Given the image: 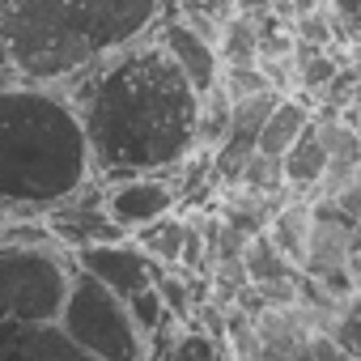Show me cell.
Segmentation results:
<instances>
[{"label":"cell","mask_w":361,"mask_h":361,"mask_svg":"<svg viewBox=\"0 0 361 361\" xmlns=\"http://www.w3.org/2000/svg\"><path fill=\"white\" fill-rule=\"evenodd\" d=\"M64 85L98 183L170 174L196 153L200 94L157 47L153 30Z\"/></svg>","instance_id":"cell-1"},{"label":"cell","mask_w":361,"mask_h":361,"mask_svg":"<svg viewBox=\"0 0 361 361\" xmlns=\"http://www.w3.org/2000/svg\"><path fill=\"white\" fill-rule=\"evenodd\" d=\"M161 5L166 0H0L9 73L30 85H64L145 39L161 22Z\"/></svg>","instance_id":"cell-2"},{"label":"cell","mask_w":361,"mask_h":361,"mask_svg":"<svg viewBox=\"0 0 361 361\" xmlns=\"http://www.w3.org/2000/svg\"><path fill=\"white\" fill-rule=\"evenodd\" d=\"M94 183L90 145L64 90L0 85V209L47 213Z\"/></svg>","instance_id":"cell-3"},{"label":"cell","mask_w":361,"mask_h":361,"mask_svg":"<svg viewBox=\"0 0 361 361\" xmlns=\"http://www.w3.org/2000/svg\"><path fill=\"white\" fill-rule=\"evenodd\" d=\"M73 281V255L51 238L13 243L0 238V323L47 327L60 319Z\"/></svg>","instance_id":"cell-4"},{"label":"cell","mask_w":361,"mask_h":361,"mask_svg":"<svg viewBox=\"0 0 361 361\" xmlns=\"http://www.w3.org/2000/svg\"><path fill=\"white\" fill-rule=\"evenodd\" d=\"M56 327L94 361H149V344L136 331L128 302L115 298L111 289H102L98 281H90L85 272L73 268L68 281V298L64 310L56 319Z\"/></svg>","instance_id":"cell-5"},{"label":"cell","mask_w":361,"mask_h":361,"mask_svg":"<svg viewBox=\"0 0 361 361\" xmlns=\"http://www.w3.org/2000/svg\"><path fill=\"white\" fill-rule=\"evenodd\" d=\"M178 209V188L174 170L170 174H136L119 178V183H102V213L132 238L136 230L170 217Z\"/></svg>","instance_id":"cell-6"},{"label":"cell","mask_w":361,"mask_h":361,"mask_svg":"<svg viewBox=\"0 0 361 361\" xmlns=\"http://www.w3.org/2000/svg\"><path fill=\"white\" fill-rule=\"evenodd\" d=\"M357 255H361V226L348 221L331 200H314L310 204V243H306L302 276L323 281L331 272H344Z\"/></svg>","instance_id":"cell-7"},{"label":"cell","mask_w":361,"mask_h":361,"mask_svg":"<svg viewBox=\"0 0 361 361\" xmlns=\"http://www.w3.org/2000/svg\"><path fill=\"white\" fill-rule=\"evenodd\" d=\"M85 192H90V183H85L73 200L47 209V221H43V230L51 234V243H56V247H68L73 255L85 251V247H106V243H123V238H128V234L102 213V183L94 188V196H85Z\"/></svg>","instance_id":"cell-8"},{"label":"cell","mask_w":361,"mask_h":361,"mask_svg":"<svg viewBox=\"0 0 361 361\" xmlns=\"http://www.w3.org/2000/svg\"><path fill=\"white\" fill-rule=\"evenodd\" d=\"M73 268L85 272L90 281H98L102 289H111V293L123 298V302L136 298V293H145V289L153 285V276H157V264H153L132 238L106 243V247H85V251L73 255Z\"/></svg>","instance_id":"cell-9"},{"label":"cell","mask_w":361,"mask_h":361,"mask_svg":"<svg viewBox=\"0 0 361 361\" xmlns=\"http://www.w3.org/2000/svg\"><path fill=\"white\" fill-rule=\"evenodd\" d=\"M153 39L157 47L178 64V73L188 77V85L196 94H209L217 81H221V60H217V47H209L204 39H196L188 26H178L174 18H161L153 26Z\"/></svg>","instance_id":"cell-10"},{"label":"cell","mask_w":361,"mask_h":361,"mask_svg":"<svg viewBox=\"0 0 361 361\" xmlns=\"http://www.w3.org/2000/svg\"><path fill=\"white\" fill-rule=\"evenodd\" d=\"M0 361H94V357L81 353L56 323H47V327H22L18 336H9L0 344Z\"/></svg>","instance_id":"cell-11"},{"label":"cell","mask_w":361,"mask_h":361,"mask_svg":"<svg viewBox=\"0 0 361 361\" xmlns=\"http://www.w3.org/2000/svg\"><path fill=\"white\" fill-rule=\"evenodd\" d=\"M310 132V102L289 94L276 102V111L268 115V123L259 128V140H255V153L264 157H285L302 136Z\"/></svg>","instance_id":"cell-12"},{"label":"cell","mask_w":361,"mask_h":361,"mask_svg":"<svg viewBox=\"0 0 361 361\" xmlns=\"http://www.w3.org/2000/svg\"><path fill=\"white\" fill-rule=\"evenodd\" d=\"M327 170V153L319 149V140L306 132L285 157H281V178H285V196L289 200H314V188H319V178Z\"/></svg>","instance_id":"cell-13"},{"label":"cell","mask_w":361,"mask_h":361,"mask_svg":"<svg viewBox=\"0 0 361 361\" xmlns=\"http://www.w3.org/2000/svg\"><path fill=\"white\" fill-rule=\"evenodd\" d=\"M264 234H268V243L302 272V259H306V243H310V204L306 200H285L272 217H268V226H264Z\"/></svg>","instance_id":"cell-14"},{"label":"cell","mask_w":361,"mask_h":361,"mask_svg":"<svg viewBox=\"0 0 361 361\" xmlns=\"http://www.w3.org/2000/svg\"><path fill=\"white\" fill-rule=\"evenodd\" d=\"M183 238H188V217H178V213H170V217H161V221H153V226H145V230L132 234V243H136L157 268H178Z\"/></svg>","instance_id":"cell-15"},{"label":"cell","mask_w":361,"mask_h":361,"mask_svg":"<svg viewBox=\"0 0 361 361\" xmlns=\"http://www.w3.org/2000/svg\"><path fill=\"white\" fill-rule=\"evenodd\" d=\"M217 60H221V68H259V26H255V18L234 13L221 26Z\"/></svg>","instance_id":"cell-16"},{"label":"cell","mask_w":361,"mask_h":361,"mask_svg":"<svg viewBox=\"0 0 361 361\" xmlns=\"http://www.w3.org/2000/svg\"><path fill=\"white\" fill-rule=\"evenodd\" d=\"M230 111H234V102H230V94L221 90V81L209 90V94H200V115H196V153H217L221 145H226V136H230Z\"/></svg>","instance_id":"cell-17"},{"label":"cell","mask_w":361,"mask_h":361,"mask_svg":"<svg viewBox=\"0 0 361 361\" xmlns=\"http://www.w3.org/2000/svg\"><path fill=\"white\" fill-rule=\"evenodd\" d=\"M243 272H247V285H276V281H289V276H298V268L268 243V234H255V238H247V247H243Z\"/></svg>","instance_id":"cell-18"},{"label":"cell","mask_w":361,"mask_h":361,"mask_svg":"<svg viewBox=\"0 0 361 361\" xmlns=\"http://www.w3.org/2000/svg\"><path fill=\"white\" fill-rule=\"evenodd\" d=\"M153 361H226V353H221V340H213L209 331H200V327H178L174 340Z\"/></svg>","instance_id":"cell-19"},{"label":"cell","mask_w":361,"mask_h":361,"mask_svg":"<svg viewBox=\"0 0 361 361\" xmlns=\"http://www.w3.org/2000/svg\"><path fill=\"white\" fill-rule=\"evenodd\" d=\"M128 314H132V323H136V331L145 336V344L170 323V314H166V306H161V298H157V289L149 285L145 293H136V298H128Z\"/></svg>","instance_id":"cell-20"},{"label":"cell","mask_w":361,"mask_h":361,"mask_svg":"<svg viewBox=\"0 0 361 361\" xmlns=\"http://www.w3.org/2000/svg\"><path fill=\"white\" fill-rule=\"evenodd\" d=\"M327 336L340 344V353L348 361H361V293H353L344 302V310H340V319H336V327Z\"/></svg>","instance_id":"cell-21"},{"label":"cell","mask_w":361,"mask_h":361,"mask_svg":"<svg viewBox=\"0 0 361 361\" xmlns=\"http://www.w3.org/2000/svg\"><path fill=\"white\" fill-rule=\"evenodd\" d=\"M289 35H293L298 43H306V47H331V43H336V39H331V9L323 5V9H314V13L293 18V22H289Z\"/></svg>","instance_id":"cell-22"},{"label":"cell","mask_w":361,"mask_h":361,"mask_svg":"<svg viewBox=\"0 0 361 361\" xmlns=\"http://www.w3.org/2000/svg\"><path fill=\"white\" fill-rule=\"evenodd\" d=\"M221 90L230 94V102H238V98L264 94V90H268V81H264V73H259V68H221Z\"/></svg>","instance_id":"cell-23"},{"label":"cell","mask_w":361,"mask_h":361,"mask_svg":"<svg viewBox=\"0 0 361 361\" xmlns=\"http://www.w3.org/2000/svg\"><path fill=\"white\" fill-rule=\"evenodd\" d=\"M331 204H336V209H340L348 221H357V226H361V166H357V170L344 178V188L331 196Z\"/></svg>","instance_id":"cell-24"},{"label":"cell","mask_w":361,"mask_h":361,"mask_svg":"<svg viewBox=\"0 0 361 361\" xmlns=\"http://www.w3.org/2000/svg\"><path fill=\"white\" fill-rule=\"evenodd\" d=\"M310 361H344V353L327 331H314L310 336Z\"/></svg>","instance_id":"cell-25"},{"label":"cell","mask_w":361,"mask_h":361,"mask_svg":"<svg viewBox=\"0 0 361 361\" xmlns=\"http://www.w3.org/2000/svg\"><path fill=\"white\" fill-rule=\"evenodd\" d=\"M289 5H293V18H302V13H314V9L331 5V0H289Z\"/></svg>","instance_id":"cell-26"},{"label":"cell","mask_w":361,"mask_h":361,"mask_svg":"<svg viewBox=\"0 0 361 361\" xmlns=\"http://www.w3.org/2000/svg\"><path fill=\"white\" fill-rule=\"evenodd\" d=\"M0 77H13L9 73V51H5V35H0Z\"/></svg>","instance_id":"cell-27"},{"label":"cell","mask_w":361,"mask_h":361,"mask_svg":"<svg viewBox=\"0 0 361 361\" xmlns=\"http://www.w3.org/2000/svg\"><path fill=\"white\" fill-rule=\"evenodd\" d=\"M0 213H5V209H0Z\"/></svg>","instance_id":"cell-28"},{"label":"cell","mask_w":361,"mask_h":361,"mask_svg":"<svg viewBox=\"0 0 361 361\" xmlns=\"http://www.w3.org/2000/svg\"><path fill=\"white\" fill-rule=\"evenodd\" d=\"M344 361H348V357H344Z\"/></svg>","instance_id":"cell-29"}]
</instances>
